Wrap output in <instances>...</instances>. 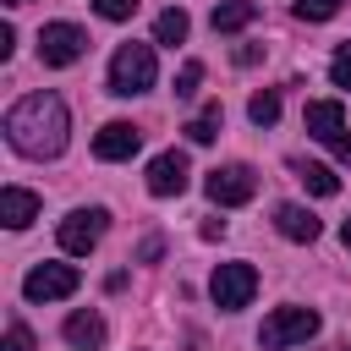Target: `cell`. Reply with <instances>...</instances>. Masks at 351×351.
<instances>
[{"instance_id":"1","label":"cell","mask_w":351,"mask_h":351,"mask_svg":"<svg viewBox=\"0 0 351 351\" xmlns=\"http://www.w3.org/2000/svg\"><path fill=\"white\" fill-rule=\"evenodd\" d=\"M71 137V110L60 93H27L5 110V143L22 159H55Z\"/></svg>"},{"instance_id":"2","label":"cell","mask_w":351,"mask_h":351,"mask_svg":"<svg viewBox=\"0 0 351 351\" xmlns=\"http://www.w3.org/2000/svg\"><path fill=\"white\" fill-rule=\"evenodd\" d=\"M159 77V60H154V44H121L110 55V93L132 99V93H148Z\"/></svg>"},{"instance_id":"3","label":"cell","mask_w":351,"mask_h":351,"mask_svg":"<svg viewBox=\"0 0 351 351\" xmlns=\"http://www.w3.org/2000/svg\"><path fill=\"white\" fill-rule=\"evenodd\" d=\"M318 335V313L313 307H274L269 318H263V329H258V346L263 351H285V346H302V340H313Z\"/></svg>"},{"instance_id":"4","label":"cell","mask_w":351,"mask_h":351,"mask_svg":"<svg viewBox=\"0 0 351 351\" xmlns=\"http://www.w3.org/2000/svg\"><path fill=\"white\" fill-rule=\"evenodd\" d=\"M88 55V33L77 22H44L38 27V60L44 66H77Z\"/></svg>"},{"instance_id":"5","label":"cell","mask_w":351,"mask_h":351,"mask_svg":"<svg viewBox=\"0 0 351 351\" xmlns=\"http://www.w3.org/2000/svg\"><path fill=\"white\" fill-rule=\"evenodd\" d=\"M208 296H214V307H225V313L247 307V302L258 296V269H252V263H219L214 280H208Z\"/></svg>"},{"instance_id":"6","label":"cell","mask_w":351,"mask_h":351,"mask_svg":"<svg viewBox=\"0 0 351 351\" xmlns=\"http://www.w3.org/2000/svg\"><path fill=\"white\" fill-rule=\"evenodd\" d=\"M77 285H82V274H77L71 263H38V269H27L22 296H27V302H60V296H71Z\"/></svg>"},{"instance_id":"7","label":"cell","mask_w":351,"mask_h":351,"mask_svg":"<svg viewBox=\"0 0 351 351\" xmlns=\"http://www.w3.org/2000/svg\"><path fill=\"white\" fill-rule=\"evenodd\" d=\"M203 192H208L219 208H236V203H247V197L258 192V176H252V165H219V170H208Z\"/></svg>"},{"instance_id":"8","label":"cell","mask_w":351,"mask_h":351,"mask_svg":"<svg viewBox=\"0 0 351 351\" xmlns=\"http://www.w3.org/2000/svg\"><path fill=\"white\" fill-rule=\"evenodd\" d=\"M104 225H110L104 208H71V214L60 219V247H66V252H93L99 236H104Z\"/></svg>"},{"instance_id":"9","label":"cell","mask_w":351,"mask_h":351,"mask_svg":"<svg viewBox=\"0 0 351 351\" xmlns=\"http://www.w3.org/2000/svg\"><path fill=\"white\" fill-rule=\"evenodd\" d=\"M186 154L181 148H165V154H154V165H148V192L154 197H176V192H186Z\"/></svg>"},{"instance_id":"10","label":"cell","mask_w":351,"mask_h":351,"mask_svg":"<svg viewBox=\"0 0 351 351\" xmlns=\"http://www.w3.org/2000/svg\"><path fill=\"white\" fill-rule=\"evenodd\" d=\"M143 148V132L132 126V121H104L99 132H93V154L99 159H132Z\"/></svg>"},{"instance_id":"11","label":"cell","mask_w":351,"mask_h":351,"mask_svg":"<svg viewBox=\"0 0 351 351\" xmlns=\"http://www.w3.org/2000/svg\"><path fill=\"white\" fill-rule=\"evenodd\" d=\"M307 132L335 148V143L346 137V110H340V99H313V104H307Z\"/></svg>"},{"instance_id":"12","label":"cell","mask_w":351,"mask_h":351,"mask_svg":"<svg viewBox=\"0 0 351 351\" xmlns=\"http://www.w3.org/2000/svg\"><path fill=\"white\" fill-rule=\"evenodd\" d=\"M274 230L285 236V241H318V214L313 208H302V203H280L274 208Z\"/></svg>"},{"instance_id":"13","label":"cell","mask_w":351,"mask_h":351,"mask_svg":"<svg viewBox=\"0 0 351 351\" xmlns=\"http://www.w3.org/2000/svg\"><path fill=\"white\" fill-rule=\"evenodd\" d=\"M0 219H5L11 230H27V225L38 219V197H33L27 186H5V192H0Z\"/></svg>"},{"instance_id":"14","label":"cell","mask_w":351,"mask_h":351,"mask_svg":"<svg viewBox=\"0 0 351 351\" xmlns=\"http://www.w3.org/2000/svg\"><path fill=\"white\" fill-rule=\"evenodd\" d=\"M66 340H71L77 351H99V346H104V318H99L93 307H88V313H71V318H66Z\"/></svg>"},{"instance_id":"15","label":"cell","mask_w":351,"mask_h":351,"mask_svg":"<svg viewBox=\"0 0 351 351\" xmlns=\"http://www.w3.org/2000/svg\"><path fill=\"white\" fill-rule=\"evenodd\" d=\"M252 16H258L252 0H219V5H214V33H241Z\"/></svg>"},{"instance_id":"16","label":"cell","mask_w":351,"mask_h":351,"mask_svg":"<svg viewBox=\"0 0 351 351\" xmlns=\"http://www.w3.org/2000/svg\"><path fill=\"white\" fill-rule=\"evenodd\" d=\"M186 33H192V16H186L181 5L159 11V22H154V44H186Z\"/></svg>"},{"instance_id":"17","label":"cell","mask_w":351,"mask_h":351,"mask_svg":"<svg viewBox=\"0 0 351 351\" xmlns=\"http://www.w3.org/2000/svg\"><path fill=\"white\" fill-rule=\"evenodd\" d=\"M296 181H302L307 192H318V197H335V192H340V176H335L329 165H296Z\"/></svg>"},{"instance_id":"18","label":"cell","mask_w":351,"mask_h":351,"mask_svg":"<svg viewBox=\"0 0 351 351\" xmlns=\"http://www.w3.org/2000/svg\"><path fill=\"white\" fill-rule=\"evenodd\" d=\"M219 121H225V110H219V99H214V104H203V115L186 121L181 132H186L192 143H214V137H219Z\"/></svg>"},{"instance_id":"19","label":"cell","mask_w":351,"mask_h":351,"mask_svg":"<svg viewBox=\"0 0 351 351\" xmlns=\"http://www.w3.org/2000/svg\"><path fill=\"white\" fill-rule=\"evenodd\" d=\"M247 115H252L258 126H274V121H280V93H274V88L252 93V99H247Z\"/></svg>"},{"instance_id":"20","label":"cell","mask_w":351,"mask_h":351,"mask_svg":"<svg viewBox=\"0 0 351 351\" xmlns=\"http://www.w3.org/2000/svg\"><path fill=\"white\" fill-rule=\"evenodd\" d=\"M340 11V0H296V22H329Z\"/></svg>"},{"instance_id":"21","label":"cell","mask_w":351,"mask_h":351,"mask_svg":"<svg viewBox=\"0 0 351 351\" xmlns=\"http://www.w3.org/2000/svg\"><path fill=\"white\" fill-rule=\"evenodd\" d=\"M0 351H33V329H27L22 318H11V324H5V346H0Z\"/></svg>"},{"instance_id":"22","label":"cell","mask_w":351,"mask_h":351,"mask_svg":"<svg viewBox=\"0 0 351 351\" xmlns=\"http://www.w3.org/2000/svg\"><path fill=\"white\" fill-rule=\"evenodd\" d=\"M329 77H335V88H351V38L335 49V60H329Z\"/></svg>"},{"instance_id":"23","label":"cell","mask_w":351,"mask_h":351,"mask_svg":"<svg viewBox=\"0 0 351 351\" xmlns=\"http://www.w3.org/2000/svg\"><path fill=\"white\" fill-rule=\"evenodd\" d=\"M197 82H203V66H197V60H186V66H181V77H176V99H192V93H197Z\"/></svg>"},{"instance_id":"24","label":"cell","mask_w":351,"mask_h":351,"mask_svg":"<svg viewBox=\"0 0 351 351\" xmlns=\"http://www.w3.org/2000/svg\"><path fill=\"white\" fill-rule=\"evenodd\" d=\"M93 11H99L104 22H126V16L137 11V0H93Z\"/></svg>"},{"instance_id":"25","label":"cell","mask_w":351,"mask_h":351,"mask_svg":"<svg viewBox=\"0 0 351 351\" xmlns=\"http://www.w3.org/2000/svg\"><path fill=\"white\" fill-rule=\"evenodd\" d=\"M11 49H16V33H11V22H0V60H11Z\"/></svg>"},{"instance_id":"26","label":"cell","mask_w":351,"mask_h":351,"mask_svg":"<svg viewBox=\"0 0 351 351\" xmlns=\"http://www.w3.org/2000/svg\"><path fill=\"white\" fill-rule=\"evenodd\" d=\"M335 154H340V159H346V165H351V132H346V137H340V143H335Z\"/></svg>"},{"instance_id":"27","label":"cell","mask_w":351,"mask_h":351,"mask_svg":"<svg viewBox=\"0 0 351 351\" xmlns=\"http://www.w3.org/2000/svg\"><path fill=\"white\" fill-rule=\"evenodd\" d=\"M340 241H346V247H351V219H346V225H340Z\"/></svg>"},{"instance_id":"28","label":"cell","mask_w":351,"mask_h":351,"mask_svg":"<svg viewBox=\"0 0 351 351\" xmlns=\"http://www.w3.org/2000/svg\"><path fill=\"white\" fill-rule=\"evenodd\" d=\"M5 5H27V0H5Z\"/></svg>"}]
</instances>
